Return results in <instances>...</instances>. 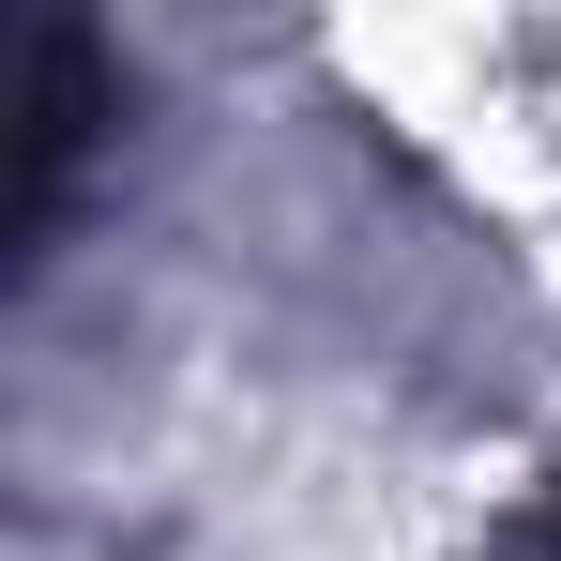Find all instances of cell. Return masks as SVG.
Wrapping results in <instances>:
<instances>
[{
  "instance_id": "cell-1",
  "label": "cell",
  "mask_w": 561,
  "mask_h": 561,
  "mask_svg": "<svg viewBox=\"0 0 561 561\" xmlns=\"http://www.w3.org/2000/svg\"><path fill=\"white\" fill-rule=\"evenodd\" d=\"M92 106H106L92 31H77V15H31V46H15V243L61 213L77 152H92Z\"/></svg>"
},
{
  "instance_id": "cell-2",
  "label": "cell",
  "mask_w": 561,
  "mask_h": 561,
  "mask_svg": "<svg viewBox=\"0 0 561 561\" xmlns=\"http://www.w3.org/2000/svg\"><path fill=\"white\" fill-rule=\"evenodd\" d=\"M531 561H561V485H547V516H531Z\"/></svg>"
}]
</instances>
